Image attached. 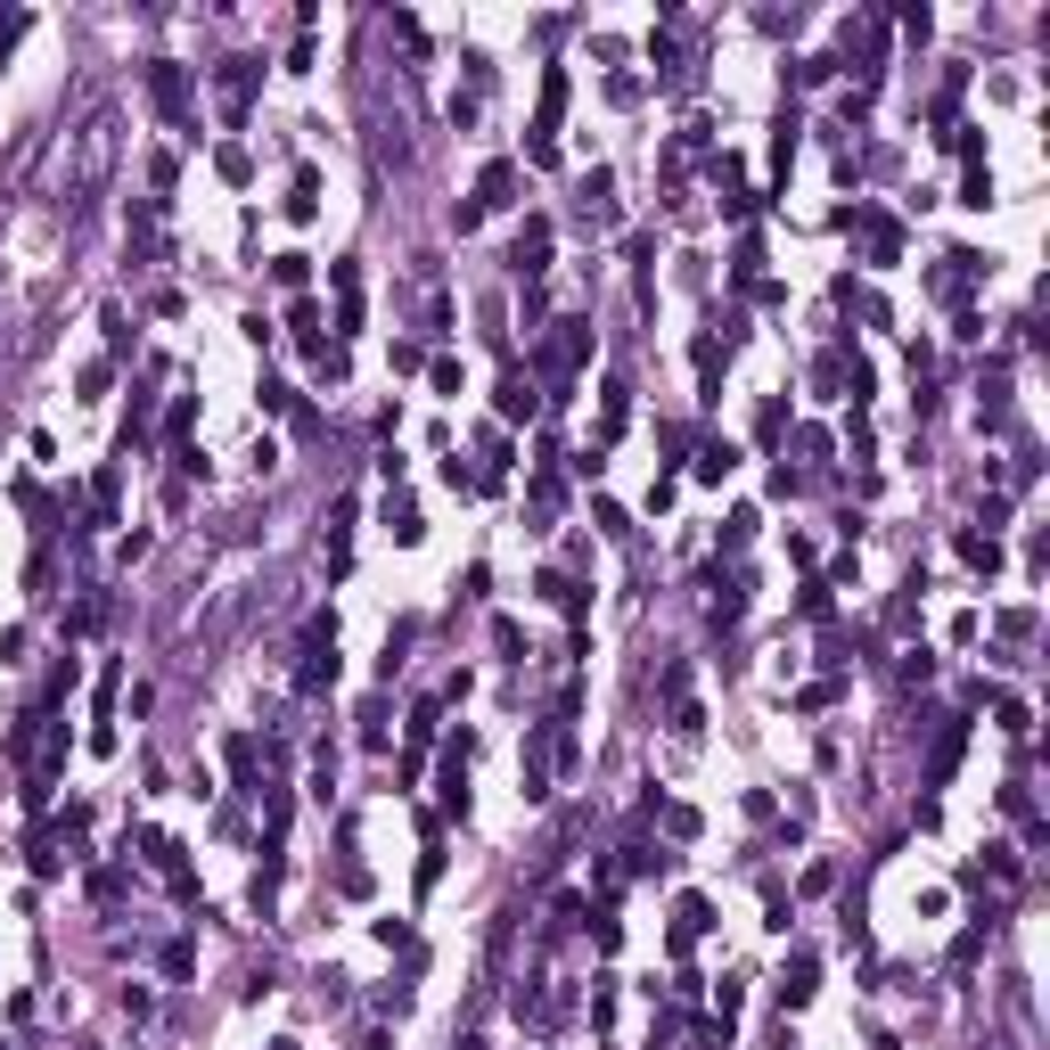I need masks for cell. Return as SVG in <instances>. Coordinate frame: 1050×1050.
<instances>
[{
    "instance_id": "cell-1",
    "label": "cell",
    "mask_w": 1050,
    "mask_h": 1050,
    "mask_svg": "<svg viewBox=\"0 0 1050 1050\" xmlns=\"http://www.w3.org/2000/svg\"><path fill=\"white\" fill-rule=\"evenodd\" d=\"M115 107H91V124L74 131V173H66V222L83 230V222L99 214V198H107V173H115Z\"/></svg>"
},
{
    "instance_id": "cell-2",
    "label": "cell",
    "mask_w": 1050,
    "mask_h": 1050,
    "mask_svg": "<svg viewBox=\"0 0 1050 1050\" xmlns=\"http://www.w3.org/2000/svg\"><path fill=\"white\" fill-rule=\"evenodd\" d=\"M329 682H337V624L313 616V624H304V648H295V690L313 698V690H329Z\"/></svg>"
},
{
    "instance_id": "cell-3",
    "label": "cell",
    "mask_w": 1050,
    "mask_h": 1050,
    "mask_svg": "<svg viewBox=\"0 0 1050 1050\" xmlns=\"http://www.w3.org/2000/svg\"><path fill=\"white\" fill-rule=\"evenodd\" d=\"M591 353V320H551V337L534 345V362L551 369V378H574V362Z\"/></svg>"
},
{
    "instance_id": "cell-4",
    "label": "cell",
    "mask_w": 1050,
    "mask_h": 1050,
    "mask_svg": "<svg viewBox=\"0 0 1050 1050\" xmlns=\"http://www.w3.org/2000/svg\"><path fill=\"white\" fill-rule=\"evenodd\" d=\"M148 99H156V115H165L173 131L189 124V74L173 66V58H148Z\"/></svg>"
},
{
    "instance_id": "cell-5",
    "label": "cell",
    "mask_w": 1050,
    "mask_h": 1050,
    "mask_svg": "<svg viewBox=\"0 0 1050 1050\" xmlns=\"http://www.w3.org/2000/svg\"><path fill=\"white\" fill-rule=\"evenodd\" d=\"M255 83H263V58H222V74H214V99H222V115H230V124L246 115Z\"/></svg>"
},
{
    "instance_id": "cell-6",
    "label": "cell",
    "mask_w": 1050,
    "mask_h": 1050,
    "mask_svg": "<svg viewBox=\"0 0 1050 1050\" xmlns=\"http://www.w3.org/2000/svg\"><path fill=\"white\" fill-rule=\"evenodd\" d=\"M574 214H583V230H608V222H616V173H608V165L583 173V189H574Z\"/></svg>"
},
{
    "instance_id": "cell-7",
    "label": "cell",
    "mask_w": 1050,
    "mask_h": 1050,
    "mask_svg": "<svg viewBox=\"0 0 1050 1050\" xmlns=\"http://www.w3.org/2000/svg\"><path fill=\"white\" fill-rule=\"evenodd\" d=\"M509 271L517 279H542V271H551V222H526V230H517V246H509Z\"/></svg>"
},
{
    "instance_id": "cell-8",
    "label": "cell",
    "mask_w": 1050,
    "mask_h": 1050,
    "mask_svg": "<svg viewBox=\"0 0 1050 1050\" xmlns=\"http://www.w3.org/2000/svg\"><path fill=\"white\" fill-rule=\"evenodd\" d=\"M853 230L870 239V263H895V255H903V230H895V214H878V205H853Z\"/></svg>"
},
{
    "instance_id": "cell-9",
    "label": "cell",
    "mask_w": 1050,
    "mask_h": 1050,
    "mask_svg": "<svg viewBox=\"0 0 1050 1050\" xmlns=\"http://www.w3.org/2000/svg\"><path fill=\"white\" fill-rule=\"evenodd\" d=\"M501 205H517V165L509 156H493L484 181H477V214H501Z\"/></svg>"
},
{
    "instance_id": "cell-10",
    "label": "cell",
    "mask_w": 1050,
    "mask_h": 1050,
    "mask_svg": "<svg viewBox=\"0 0 1050 1050\" xmlns=\"http://www.w3.org/2000/svg\"><path fill=\"white\" fill-rule=\"evenodd\" d=\"M624 427H632V387H608V394H599V443H591V460H599Z\"/></svg>"
},
{
    "instance_id": "cell-11",
    "label": "cell",
    "mask_w": 1050,
    "mask_h": 1050,
    "mask_svg": "<svg viewBox=\"0 0 1050 1050\" xmlns=\"http://www.w3.org/2000/svg\"><path fill=\"white\" fill-rule=\"evenodd\" d=\"M812 985H821V960H812V952H788V969H780V1001H788V1010H805Z\"/></svg>"
},
{
    "instance_id": "cell-12",
    "label": "cell",
    "mask_w": 1050,
    "mask_h": 1050,
    "mask_svg": "<svg viewBox=\"0 0 1050 1050\" xmlns=\"http://www.w3.org/2000/svg\"><path fill=\"white\" fill-rule=\"evenodd\" d=\"M493 403H501V419H534V410H542V394H534V378H526V369H509Z\"/></svg>"
},
{
    "instance_id": "cell-13",
    "label": "cell",
    "mask_w": 1050,
    "mask_h": 1050,
    "mask_svg": "<svg viewBox=\"0 0 1050 1050\" xmlns=\"http://www.w3.org/2000/svg\"><path fill=\"white\" fill-rule=\"evenodd\" d=\"M706 927H714V911H706V895H682V911H673V944L690 952V944H698Z\"/></svg>"
},
{
    "instance_id": "cell-14",
    "label": "cell",
    "mask_w": 1050,
    "mask_h": 1050,
    "mask_svg": "<svg viewBox=\"0 0 1050 1050\" xmlns=\"http://www.w3.org/2000/svg\"><path fill=\"white\" fill-rule=\"evenodd\" d=\"M387 534H394V542H419V534H427V526H419V501H410V493H387Z\"/></svg>"
},
{
    "instance_id": "cell-15",
    "label": "cell",
    "mask_w": 1050,
    "mask_h": 1050,
    "mask_svg": "<svg viewBox=\"0 0 1050 1050\" xmlns=\"http://www.w3.org/2000/svg\"><path fill=\"white\" fill-rule=\"evenodd\" d=\"M960 738H969V722H944V731H936V756H927V780H952V763H960Z\"/></svg>"
},
{
    "instance_id": "cell-16",
    "label": "cell",
    "mask_w": 1050,
    "mask_h": 1050,
    "mask_svg": "<svg viewBox=\"0 0 1050 1050\" xmlns=\"http://www.w3.org/2000/svg\"><path fill=\"white\" fill-rule=\"evenodd\" d=\"M115 493H124V477L99 468V477H91V526H115Z\"/></svg>"
},
{
    "instance_id": "cell-17",
    "label": "cell",
    "mask_w": 1050,
    "mask_h": 1050,
    "mask_svg": "<svg viewBox=\"0 0 1050 1050\" xmlns=\"http://www.w3.org/2000/svg\"><path fill=\"white\" fill-rule=\"evenodd\" d=\"M960 558H969V567H985V574H994V567H1001V542H994V534H977V526H969V534H960Z\"/></svg>"
},
{
    "instance_id": "cell-18",
    "label": "cell",
    "mask_w": 1050,
    "mask_h": 1050,
    "mask_svg": "<svg viewBox=\"0 0 1050 1050\" xmlns=\"http://www.w3.org/2000/svg\"><path fill=\"white\" fill-rule=\"evenodd\" d=\"M731 468H738V443H706V452H698V477L706 484H722Z\"/></svg>"
},
{
    "instance_id": "cell-19",
    "label": "cell",
    "mask_w": 1050,
    "mask_h": 1050,
    "mask_svg": "<svg viewBox=\"0 0 1050 1050\" xmlns=\"http://www.w3.org/2000/svg\"><path fill=\"white\" fill-rule=\"evenodd\" d=\"M960 205H994V173H985V156H969V181H960Z\"/></svg>"
},
{
    "instance_id": "cell-20",
    "label": "cell",
    "mask_w": 1050,
    "mask_h": 1050,
    "mask_svg": "<svg viewBox=\"0 0 1050 1050\" xmlns=\"http://www.w3.org/2000/svg\"><path fill=\"white\" fill-rule=\"evenodd\" d=\"M313 205H320V173L304 165V173H295V198H288V214H295V222H313Z\"/></svg>"
},
{
    "instance_id": "cell-21",
    "label": "cell",
    "mask_w": 1050,
    "mask_h": 1050,
    "mask_svg": "<svg viewBox=\"0 0 1050 1050\" xmlns=\"http://www.w3.org/2000/svg\"><path fill=\"white\" fill-rule=\"evenodd\" d=\"M156 969H165V977H189V969H198V944H189V936H173L165 952H156Z\"/></svg>"
},
{
    "instance_id": "cell-22",
    "label": "cell",
    "mask_w": 1050,
    "mask_h": 1050,
    "mask_svg": "<svg viewBox=\"0 0 1050 1050\" xmlns=\"http://www.w3.org/2000/svg\"><path fill=\"white\" fill-rule=\"evenodd\" d=\"M230 780H239V788H255V738H230Z\"/></svg>"
},
{
    "instance_id": "cell-23",
    "label": "cell",
    "mask_w": 1050,
    "mask_h": 1050,
    "mask_svg": "<svg viewBox=\"0 0 1050 1050\" xmlns=\"http://www.w3.org/2000/svg\"><path fill=\"white\" fill-rule=\"evenodd\" d=\"M985 870H994V878L1010 886V878H1017V846H985Z\"/></svg>"
},
{
    "instance_id": "cell-24",
    "label": "cell",
    "mask_w": 1050,
    "mask_h": 1050,
    "mask_svg": "<svg viewBox=\"0 0 1050 1050\" xmlns=\"http://www.w3.org/2000/svg\"><path fill=\"white\" fill-rule=\"evenodd\" d=\"M25 25H34V17H25V9H9V17H0V58L17 50V34H25Z\"/></svg>"
}]
</instances>
